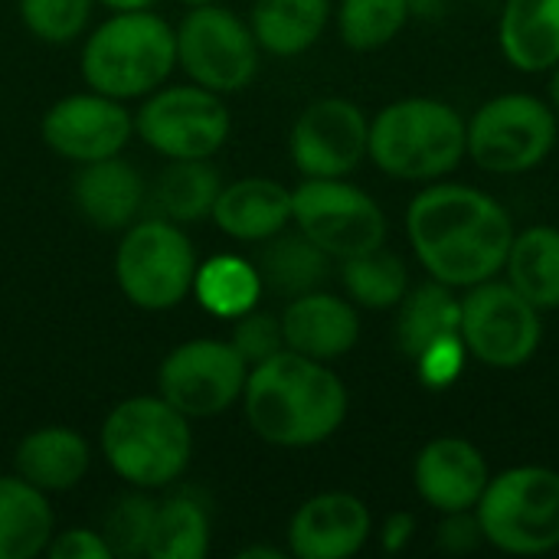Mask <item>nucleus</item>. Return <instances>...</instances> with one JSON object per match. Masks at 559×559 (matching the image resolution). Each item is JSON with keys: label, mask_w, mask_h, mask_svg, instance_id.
Returning a JSON list of instances; mask_svg holds the SVG:
<instances>
[{"label": "nucleus", "mask_w": 559, "mask_h": 559, "mask_svg": "<svg viewBox=\"0 0 559 559\" xmlns=\"http://www.w3.org/2000/svg\"><path fill=\"white\" fill-rule=\"evenodd\" d=\"M514 219L501 200L468 183L432 180L406 206V236L429 278L465 292L504 272Z\"/></svg>", "instance_id": "nucleus-1"}, {"label": "nucleus", "mask_w": 559, "mask_h": 559, "mask_svg": "<svg viewBox=\"0 0 559 559\" xmlns=\"http://www.w3.org/2000/svg\"><path fill=\"white\" fill-rule=\"evenodd\" d=\"M177 33V66L190 82L233 95L242 92L259 72V43L252 26L242 23L233 10L216 3L190 7Z\"/></svg>", "instance_id": "nucleus-12"}, {"label": "nucleus", "mask_w": 559, "mask_h": 559, "mask_svg": "<svg viewBox=\"0 0 559 559\" xmlns=\"http://www.w3.org/2000/svg\"><path fill=\"white\" fill-rule=\"evenodd\" d=\"M498 46L511 69L550 72L559 62V0H504Z\"/></svg>", "instance_id": "nucleus-22"}, {"label": "nucleus", "mask_w": 559, "mask_h": 559, "mask_svg": "<svg viewBox=\"0 0 559 559\" xmlns=\"http://www.w3.org/2000/svg\"><path fill=\"white\" fill-rule=\"evenodd\" d=\"M373 534L370 508L350 491L308 498L288 521V554L298 559L357 557Z\"/></svg>", "instance_id": "nucleus-16"}, {"label": "nucleus", "mask_w": 559, "mask_h": 559, "mask_svg": "<svg viewBox=\"0 0 559 559\" xmlns=\"http://www.w3.org/2000/svg\"><path fill=\"white\" fill-rule=\"evenodd\" d=\"M223 190V180L210 160H167L154 180V206L164 219L180 226L203 223L213 216V203Z\"/></svg>", "instance_id": "nucleus-29"}, {"label": "nucleus", "mask_w": 559, "mask_h": 559, "mask_svg": "<svg viewBox=\"0 0 559 559\" xmlns=\"http://www.w3.org/2000/svg\"><path fill=\"white\" fill-rule=\"evenodd\" d=\"M98 3H105L111 13H118V10H151L157 0H98Z\"/></svg>", "instance_id": "nucleus-41"}, {"label": "nucleus", "mask_w": 559, "mask_h": 559, "mask_svg": "<svg viewBox=\"0 0 559 559\" xmlns=\"http://www.w3.org/2000/svg\"><path fill=\"white\" fill-rule=\"evenodd\" d=\"M292 223L337 262L386 246L390 229L383 206L347 177H305L292 190Z\"/></svg>", "instance_id": "nucleus-9"}, {"label": "nucleus", "mask_w": 559, "mask_h": 559, "mask_svg": "<svg viewBox=\"0 0 559 559\" xmlns=\"http://www.w3.org/2000/svg\"><path fill=\"white\" fill-rule=\"evenodd\" d=\"M436 544H439V550L449 554V557H465V554L478 550V547L485 544V534H481V524H478L475 511L442 514Z\"/></svg>", "instance_id": "nucleus-37"}, {"label": "nucleus", "mask_w": 559, "mask_h": 559, "mask_svg": "<svg viewBox=\"0 0 559 559\" xmlns=\"http://www.w3.org/2000/svg\"><path fill=\"white\" fill-rule=\"evenodd\" d=\"M396 344L400 350L416 360L426 347H432L442 337L459 334L462 324V298L455 295L452 285H442L429 278L426 285L406 292V298L396 305Z\"/></svg>", "instance_id": "nucleus-27"}, {"label": "nucleus", "mask_w": 559, "mask_h": 559, "mask_svg": "<svg viewBox=\"0 0 559 559\" xmlns=\"http://www.w3.org/2000/svg\"><path fill=\"white\" fill-rule=\"evenodd\" d=\"M229 344L239 350V357L255 367L269 357H275L278 350H285V334H282V318L269 314V311H246L239 318H233V334Z\"/></svg>", "instance_id": "nucleus-35"}, {"label": "nucleus", "mask_w": 559, "mask_h": 559, "mask_svg": "<svg viewBox=\"0 0 559 559\" xmlns=\"http://www.w3.org/2000/svg\"><path fill=\"white\" fill-rule=\"evenodd\" d=\"M249 364L229 341L197 337L174 347L157 370V393L187 419H210L242 400Z\"/></svg>", "instance_id": "nucleus-13"}, {"label": "nucleus", "mask_w": 559, "mask_h": 559, "mask_svg": "<svg viewBox=\"0 0 559 559\" xmlns=\"http://www.w3.org/2000/svg\"><path fill=\"white\" fill-rule=\"evenodd\" d=\"M92 3L95 0H20V20L39 43L66 46L85 33Z\"/></svg>", "instance_id": "nucleus-34"}, {"label": "nucleus", "mask_w": 559, "mask_h": 559, "mask_svg": "<svg viewBox=\"0 0 559 559\" xmlns=\"http://www.w3.org/2000/svg\"><path fill=\"white\" fill-rule=\"evenodd\" d=\"M413 364H416L419 380H423L429 390H445V386H452V383L462 377L465 364H468V350H465V344H462V334H452V337L436 341V344L426 347Z\"/></svg>", "instance_id": "nucleus-36"}, {"label": "nucleus", "mask_w": 559, "mask_h": 559, "mask_svg": "<svg viewBox=\"0 0 559 559\" xmlns=\"http://www.w3.org/2000/svg\"><path fill=\"white\" fill-rule=\"evenodd\" d=\"M331 255L314 246L305 233H278L272 239L262 242L259 252V275H262V288L285 295V298H298L308 292H318L328 275H331Z\"/></svg>", "instance_id": "nucleus-25"}, {"label": "nucleus", "mask_w": 559, "mask_h": 559, "mask_svg": "<svg viewBox=\"0 0 559 559\" xmlns=\"http://www.w3.org/2000/svg\"><path fill=\"white\" fill-rule=\"evenodd\" d=\"M409 7V16H423V20H432V16H442L449 0H406Z\"/></svg>", "instance_id": "nucleus-40"}, {"label": "nucleus", "mask_w": 559, "mask_h": 559, "mask_svg": "<svg viewBox=\"0 0 559 559\" xmlns=\"http://www.w3.org/2000/svg\"><path fill=\"white\" fill-rule=\"evenodd\" d=\"M485 544L508 557H544L559 547V472L518 465L491 475L475 504Z\"/></svg>", "instance_id": "nucleus-6"}, {"label": "nucleus", "mask_w": 559, "mask_h": 559, "mask_svg": "<svg viewBox=\"0 0 559 559\" xmlns=\"http://www.w3.org/2000/svg\"><path fill=\"white\" fill-rule=\"evenodd\" d=\"M285 347L311 360H341L360 341V314L350 298L331 295L324 288L298 295L282 311Z\"/></svg>", "instance_id": "nucleus-18"}, {"label": "nucleus", "mask_w": 559, "mask_h": 559, "mask_svg": "<svg viewBox=\"0 0 559 559\" xmlns=\"http://www.w3.org/2000/svg\"><path fill=\"white\" fill-rule=\"evenodd\" d=\"M233 131L223 95L190 82L144 95L134 111V134L167 160H210Z\"/></svg>", "instance_id": "nucleus-10"}, {"label": "nucleus", "mask_w": 559, "mask_h": 559, "mask_svg": "<svg viewBox=\"0 0 559 559\" xmlns=\"http://www.w3.org/2000/svg\"><path fill=\"white\" fill-rule=\"evenodd\" d=\"M459 334L472 360L495 370H514L540 350L544 321L508 278H488L465 288Z\"/></svg>", "instance_id": "nucleus-11"}, {"label": "nucleus", "mask_w": 559, "mask_h": 559, "mask_svg": "<svg viewBox=\"0 0 559 559\" xmlns=\"http://www.w3.org/2000/svg\"><path fill=\"white\" fill-rule=\"evenodd\" d=\"M367 157L393 180L432 183L465 157V118L442 98H400L370 118Z\"/></svg>", "instance_id": "nucleus-3"}, {"label": "nucleus", "mask_w": 559, "mask_h": 559, "mask_svg": "<svg viewBox=\"0 0 559 559\" xmlns=\"http://www.w3.org/2000/svg\"><path fill=\"white\" fill-rule=\"evenodd\" d=\"M557 134L559 115L550 102L527 92L495 95L465 121L468 157L495 177H521L540 167Z\"/></svg>", "instance_id": "nucleus-7"}, {"label": "nucleus", "mask_w": 559, "mask_h": 559, "mask_svg": "<svg viewBox=\"0 0 559 559\" xmlns=\"http://www.w3.org/2000/svg\"><path fill=\"white\" fill-rule=\"evenodd\" d=\"M242 409L249 429L262 442L278 449H311L344 426L350 396L331 364L285 347L249 367Z\"/></svg>", "instance_id": "nucleus-2"}, {"label": "nucleus", "mask_w": 559, "mask_h": 559, "mask_svg": "<svg viewBox=\"0 0 559 559\" xmlns=\"http://www.w3.org/2000/svg\"><path fill=\"white\" fill-rule=\"evenodd\" d=\"M547 102L550 108L559 115V62L550 69V85H547Z\"/></svg>", "instance_id": "nucleus-43"}, {"label": "nucleus", "mask_w": 559, "mask_h": 559, "mask_svg": "<svg viewBox=\"0 0 559 559\" xmlns=\"http://www.w3.org/2000/svg\"><path fill=\"white\" fill-rule=\"evenodd\" d=\"M98 442L111 472L141 491H160L180 481L193 455L190 419L160 393L121 400L105 416Z\"/></svg>", "instance_id": "nucleus-4"}, {"label": "nucleus", "mask_w": 559, "mask_h": 559, "mask_svg": "<svg viewBox=\"0 0 559 559\" xmlns=\"http://www.w3.org/2000/svg\"><path fill=\"white\" fill-rule=\"evenodd\" d=\"M537 311L559 308V229L527 226L514 233L504 272H501Z\"/></svg>", "instance_id": "nucleus-26"}, {"label": "nucleus", "mask_w": 559, "mask_h": 559, "mask_svg": "<svg viewBox=\"0 0 559 559\" xmlns=\"http://www.w3.org/2000/svg\"><path fill=\"white\" fill-rule=\"evenodd\" d=\"M239 559H285L282 550H275V547H246V550H239L236 554Z\"/></svg>", "instance_id": "nucleus-42"}, {"label": "nucleus", "mask_w": 559, "mask_h": 559, "mask_svg": "<svg viewBox=\"0 0 559 559\" xmlns=\"http://www.w3.org/2000/svg\"><path fill=\"white\" fill-rule=\"evenodd\" d=\"M197 255L183 226L164 216L138 219L124 229L115 252L121 295L141 311H170L193 292Z\"/></svg>", "instance_id": "nucleus-8"}, {"label": "nucleus", "mask_w": 559, "mask_h": 559, "mask_svg": "<svg viewBox=\"0 0 559 559\" xmlns=\"http://www.w3.org/2000/svg\"><path fill=\"white\" fill-rule=\"evenodd\" d=\"M341 282H344L347 298L357 308L390 311L409 292V269L396 252L380 246V249L344 259L341 262Z\"/></svg>", "instance_id": "nucleus-31"}, {"label": "nucleus", "mask_w": 559, "mask_h": 559, "mask_svg": "<svg viewBox=\"0 0 559 559\" xmlns=\"http://www.w3.org/2000/svg\"><path fill=\"white\" fill-rule=\"evenodd\" d=\"M49 559H111L108 544L92 527H69L56 534L46 547Z\"/></svg>", "instance_id": "nucleus-38"}, {"label": "nucleus", "mask_w": 559, "mask_h": 559, "mask_svg": "<svg viewBox=\"0 0 559 559\" xmlns=\"http://www.w3.org/2000/svg\"><path fill=\"white\" fill-rule=\"evenodd\" d=\"M370 118L350 98H318L292 124L288 154L305 177H347L367 160Z\"/></svg>", "instance_id": "nucleus-14"}, {"label": "nucleus", "mask_w": 559, "mask_h": 559, "mask_svg": "<svg viewBox=\"0 0 559 559\" xmlns=\"http://www.w3.org/2000/svg\"><path fill=\"white\" fill-rule=\"evenodd\" d=\"M56 534L49 495L16 472L0 475V559H36Z\"/></svg>", "instance_id": "nucleus-23"}, {"label": "nucleus", "mask_w": 559, "mask_h": 559, "mask_svg": "<svg viewBox=\"0 0 559 559\" xmlns=\"http://www.w3.org/2000/svg\"><path fill=\"white\" fill-rule=\"evenodd\" d=\"M200 308L219 321H233L252 308H259L262 298V275L255 262L242 255H213L210 262L197 265L193 292Z\"/></svg>", "instance_id": "nucleus-28"}, {"label": "nucleus", "mask_w": 559, "mask_h": 559, "mask_svg": "<svg viewBox=\"0 0 559 559\" xmlns=\"http://www.w3.org/2000/svg\"><path fill=\"white\" fill-rule=\"evenodd\" d=\"M177 66V33L151 10H118L85 36L82 79L92 92L118 102L144 98Z\"/></svg>", "instance_id": "nucleus-5"}, {"label": "nucleus", "mask_w": 559, "mask_h": 559, "mask_svg": "<svg viewBox=\"0 0 559 559\" xmlns=\"http://www.w3.org/2000/svg\"><path fill=\"white\" fill-rule=\"evenodd\" d=\"M180 3H187V7H200V3H216V0H180Z\"/></svg>", "instance_id": "nucleus-44"}, {"label": "nucleus", "mask_w": 559, "mask_h": 559, "mask_svg": "<svg viewBox=\"0 0 559 559\" xmlns=\"http://www.w3.org/2000/svg\"><path fill=\"white\" fill-rule=\"evenodd\" d=\"M210 554V514L190 491L170 495L157 504L147 559H203Z\"/></svg>", "instance_id": "nucleus-30"}, {"label": "nucleus", "mask_w": 559, "mask_h": 559, "mask_svg": "<svg viewBox=\"0 0 559 559\" xmlns=\"http://www.w3.org/2000/svg\"><path fill=\"white\" fill-rule=\"evenodd\" d=\"M92 465L88 442L69 426H43L20 439L13 472L46 495L72 491Z\"/></svg>", "instance_id": "nucleus-21"}, {"label": "nucleus", "mask_w": 559, "mask_h": 559, "mask_svg": "<svg viewBox=\"0 0 559 559\" xmlns=\"http://www.w3.org/2000/svg\"><path fill=\"white\" fill-rule=\"evenodd\" d=\"M416 537V518L409 511H393L380 527V547L383 554H403Z\"/></svg>", "instance_id": "nucleus-39"}, {"label": "nucleus", "mask_w": 559, "mask_h": 559, "mask_svg": "<svg viewBox=\"0 0 559 559\" xmlns=\"http://www.w3.org/2000/svg\"><path fill=\"white\" fill-rule=\"evenodd\" d=\"M331 20V0H252L249 26L259 49L292 59L308 52Z\"/></svg>", "instance_id": "nucleus-24"}, {"label": "nucleus", "mask_w": 559, "mask_h": 559, "mask_svg": "<svg viewBox=\"0 0 559 559\" xmlns=\"http://www.w3.org/2000/svg\"><path fill=\"white\" fill-rule=\"evenodd\" d=\"M213 223L236 242H265L292 223V190L272 177H242L219 190Z\"/></svg>", "instance_id": "nucleus-20"}, {"label": "nucleus", "mask_w": 559, "mask_h": 559, "mask_svg": "<svg viewBox=\"0 0 559 559\" xmlns=\"http://www.w3.org/2000/svg\"><path fill=\"white\" fill-rule=\"evenodd\" d=\"M154 514H157V501L134 488L121 498L111 501V508L102 514V540L108 544L115 559H138L147 557V544H151V527H154Z\"/></svg>", "instance_id": "nucleus-33"}, {"label": "nucleus", "mask_w": 559, "mask_h": 559, "mask_svg": "<svg viewBox=\"0 0 559 559\" xmlns=\"http://www.w3.org/2000/svg\"><path fill=\"white\" fill-rule=\"evenodd\" d=\"M409 20L406 0H341L337 7V33L357 52L390 46Z\"/></svg>", "instance_id": "nucleus-32"}, {"label": "nucleus", "mask_w": 559, "mask_h": 559, "mask_svg": "<svg viewBox=\"0 0 559 559\" xmlns=\"http://www.w3.org/2000/svg\"><path fill=\"white\" fill-rule=\"evenodd\" d=\"M144 180L141 174L115 157H102V160H88L79 164L75 177H72V203L82 213V219L102 233H124L141 206H144Z\"/></svg>", "instance_id": "nucleus-19"}, {"label": "nucleus", "mask_w": 559, "mask_h": 559, "mask_svg": "<svg viewBox=\"0 0 559 559\" xmlns=\"http://www.w3.org/2000/svg\"><path fill=\"white\" fill-rule=\"evenodd\" d=\"M39 134L52 154L72 164H88L124 151L134 134V115L111 95L75 92L46 108Z\"/></svg>", "instance_id": "nucleus-15"}, {"label": "nucleus", "mask_w": 559, "mask_h": 559, "mask_svg": "<svg viewBox=\"0 0 559 559\" xmlns=\"http://www.w3.org/2000/svg\"><path fill=\"white\" fill-rule=\"evenodd\" d=\"M491 481L488 459L481 449L459 436H439L426 442L413 462L416 495L439 514L475 511Z\"/></svg>", "instance_id": "nucleus-17"}]
</instances>
